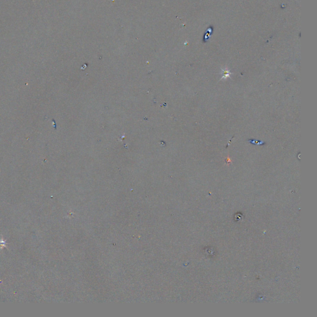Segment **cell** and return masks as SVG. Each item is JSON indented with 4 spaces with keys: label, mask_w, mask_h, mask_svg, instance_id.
<instances>
[]
</instances>
